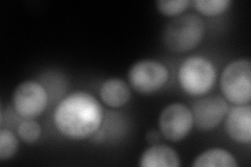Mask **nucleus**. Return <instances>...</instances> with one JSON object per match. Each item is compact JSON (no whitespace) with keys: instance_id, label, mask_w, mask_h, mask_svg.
Listing matches in <instances>:
<instances>
[{"instance_id":"obj_7","label":"nucleus","mask_w":251,"mask_h":167,"mask_svg":"<svg viewBox=\"0 0 251 167\" xmlns=\"http://www.w3.org/2000/svg\"><path fill=\"white\" fill-rule=\"evenodd\" d=\"M194 125L192 110L181 102H173L164 108L158 118L159 132L169 141L184 139Z\"/></svg>"},{"instance_id":"obj_5","label":"nucleus","mask_w":251,"mask_h":167,"mask_svg":"<svg viewBox=\"0 0 251 167\" xmlns=\"http://www.w3.org/2000/svg\"><path fill=\"white\" fill-rule=\"evenodd\" d=\"M170 73L166 65L155 60H141L128 72L131 87L140 94H153L167 84Z\"/></svg>"},{"instance_id":"obj_12","label":"nucleus","mask_w":251,"mask_h":167,"mask_svg":"<svg viewBox=\"0 0 251 167\" xmlns=\"http://www.w3.org/2000/svg\"><path fill=\"white\" fill-rule=\"evenodd\" d=\"M192 165L194 167H238L239 163L227 149L213 147L199 154Z\"/></svg>"},{"instance_id":"obj_15","label":"nucleus","mask_w":251,"mask_h":167,"mask_svg":"<svg viewBox=\"0 0 251 167\" xmlns=\"http://www.w3.org/2000/svg\"><path fill=\"white\" fill-rule=\"evenodd\" d=\"M41 125L35 119H25L17 128V135L19 138L27 144H33L41 137Z\"/></svg>"},{"instance_id":"obj_4","label":"nucleus","mask_w":251,"mask_h":167,"mask_svg":"<svg viewBox=\"0 0 251 167\" xmlns=\"http://www.w3.org/2000/svg\"><path fill=\"white\" fill-rule=\"evenodd\" d=\"M225 100L235 106L247 105L251 100V63L247 59H238L227 64L220 76Z\"/></svg>"},{"instance_id":"obj_16","label":"nucleus","mask_w":251,"mask_h":167,"mask_svg":"<svg viewBox=\"0 0 251 167\" xmlns=\"http://www.w3.org/2000/svg\"><path fill=\"white\" fill-rule=\"evenodd\" d=\"M156 7L161 14L169 17L180 16L191 4L190 0H158Z\"/></svg>"},{"instance_id":"obj_9","label":"nucleus","mask_w":251,"mask_h":167,"mask_svg":"<svg viewBox=\"0 0 251 167\" xmlns=\"http://www.w3.org/2000/svg\"><path fill=\"white\" fill-rule=\"evenodd\" d=\"M225 131L228 137L241 144H249L251 141V106L239 105L227 112Z\"/></svg>"},{"instance_id":"obj_10","label":"nucleus","mask_w":251,"mask_h":167,"mask_svg":"<svg viewBox=\"0 0 251 167\" xmlns=\"http://www.w3.org/2000/svg\"><path fill=\"white\" fill-rule=\"evenodd\" d=\"M138 164L141 167H179L180 157L171 146L155 143L141 154Z\"/></svg>"},{"instance_id":"obj_8","label":"nucleus","mask_w":251,"mask_h":167,"mask_svg":"<svg viewBox=\"0 0 251 167\" xmlns=\"http://www.w3.org/2000/svg\"><path fill=\"white\" fill-rule=\"evenodd\" d=\"M228 112V105L224 97L219 95H209L202 97L194 103V124L201 131H211L221 123Z\"/></svg>"},{"instance_id":"obj_13","label":"nucleus","mask_w":251,"mask_h":167,"mask_svg":"<svg viewBox=\"0 0 251 167\" xmlns=\"http://www.w3.org/2000/svg\"><path fill=\"white\" fill-rule=\"evenodd\" d=\"M192 4L201 15L214 17L223 14L228 9L231 1L230 0H194Z\"/></svg>"},{"instance_id":"obj_11","label":"nucleus","mask_w":251,"mask_h":167,"mask_svg":"<svg viewBox=\"0 0 251 167\" xmlns=\"http://www.w3.org/2000/svg\"><path fill=\"white\" fill-rule=\"evenodd\" d=\"M100 97L110 108H121L130 100V86L122 78H108L100 85Z\"/></svg>"},{"instance_id":"obj_1","label":"nucleus","mask_w":251,"mask_h":167,"mask_svg":"<svg viewBox=\"0 0 251 167\" xmlns=\"http://www.w3.org/2000/svg\"><path fill=\"white\" fill-rule=\"evenodd\" d=\"M104 121L100 102L86 91H75L63 98L53 112L59 133L70 140H85L96 135Z\"/></svg>"},{"instance_id":"obj_17","label":"nucleus","mask_w":251,"mask_h":167,"mask_svg":"<svg viewBox=\"0 0 251 167\" xmlns=\"http://www.w3.org/2000/svg\"><path fill=\"white\" fill-rule=\"evenodd\" d=\"M160 139V132H157L155 130H151L147 134V140L152 143V144H155V143H158Z\"/></svg>"},{"instance_id":"obj_6","label":"nucleus","mask_w":251,"mask_h":167,"mask_svg":"<svg viewBox=\"0 0 251 167\" xmlns=\"http://www.w3.org/2000/svg\"><path fill=\"white\" fill-rule=\"evenodd\" d=\"M12 102L19 116L25 119H35L45 111L49 103V93L41 83L28 79L16 87Z\"/></svg>"},{"instance_id":"obj_3","label":"nucleus","mask_w":251,"mask_h":167,"mask_svg":"<svg viewBox=\"0 0 251 167\" xmlns=\"http://www.w3.org/2000/svg\"><path fill=\"white\" fill-rule=\"evenodd\" d=\"M217 71L210 60L201 55L185 59L178 70V82L181 89L191 96H202L213 88Z\"/></svg>"},{"instance_id":"obj_14","label":"nucleus","mask_w":251,"mask_h":167,"mask_svg":"<svg viewBox=\"0 0 251 167\" xmlns=\"http://www.w3.org/2000/svg\"><path fill=\"white\" fill-rule=\"evenodd\" d=\"M19 147V140L16 135L7 129L0 130V161L11 159Z\"/></svg>"},{"instance_id":"obj_2","label":"nucleus","mask_w":251,"mask_h":167,"mask_svg":"<svg viewBox=\"0 0 251 167\" xmlns=\"http://www.w3.org/2000/svg\"><path fill=\"white\" fill-rule=\"evenodd\" d=\"M205 36V23L197 14H185L172 19L162 33V42L176 53L196 48Z\"/></svg>"}]
</instances>
